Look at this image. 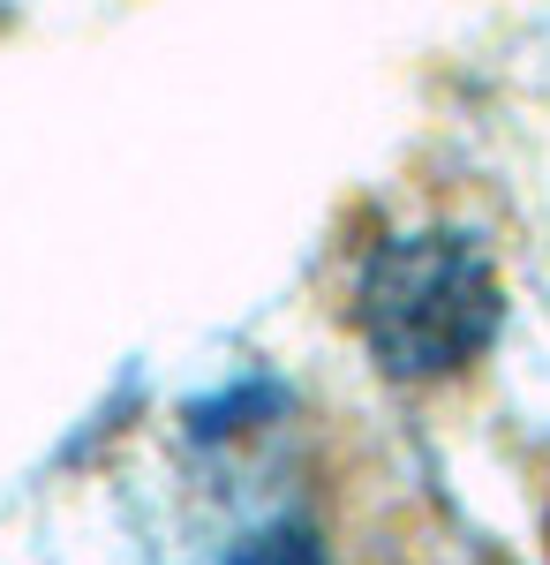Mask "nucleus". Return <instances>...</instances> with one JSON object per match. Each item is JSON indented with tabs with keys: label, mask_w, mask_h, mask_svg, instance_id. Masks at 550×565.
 Masks as SVG:
<instances>
[{
	"label": "nucleus",
	"mask_w": 550,
	"mask_h": 565,
	"mask_svg": "<svg viewBox=\"0 0 550 565\" xmlns=\"http://www.w3.org/2000/svg\"><path fill=\"white\" fill-rule=\"evenodd\" d=\"M234 565H317V558H309V535L279 527V535H256V543H242V551H234Z\"/></svg>",
	"instance_id": "2"
},
{
	"label": "nucleus",
	"mask_w": 550,
	"mask_h": 565,
	"mask_svg": "<svg viewBox=\"0 0 550 565\" xmlns=\"http://www.w3.org/2000/svg\"><path fill=\"white\" fill-rule=\"evenodd\" d=\"M498 317H506L498 264L461 226L384 234L355 264V332L400 385H437L467 370L498 340Z\"/></svg>",
	"instance_id": "1"
}]
</instances>
